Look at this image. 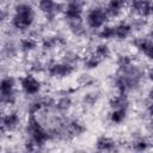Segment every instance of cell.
Here are the masks:
<instances>
[{"label": "cell", "instance_id": "f546056e", "mask_svg": "<svg viewBox=\"0 0 153 153\" xmlns=\"http://www.w3.org/2000/svg\"><path fill=\"white\" fill-rule=\"evenodd\" d=\"M148 37L153 41V25L151 26V29H149V32H148Z\"/></svg>", "mask_w": 153, "mask_h": 153}, {"label": "cell", "instance_id": "603a6c76", "mask_svg": "<svg viewBox=\"0 0 153 153\" xmlns=\"http://www.w3.org/2000/svg\"><path fill=\"white\" fill-rule=\"evenodd\" d=\"M151 141L145 136H137L131 141V147L135 151H146L149 148Z\"/></svg>", "mask_w": 153, "mask_h": 153}, {"label": "cell", "instance_id": "52a82bcc", "mask_svg": "<svg viewBox=\"0 0 153 153\" xmlns=\"http://www.w3.org/2000/svg\"><path fill=\"white\" fill-rule=\"evenodd\" d=\"M84 6H85L84 0H68L65 4V8L62 13L63 18L66 20L81 19L84 13Z\"/></svg>", "mask_w": 153, "mask_h": 153}, {"label": "cell", "instance_id": "7c38bea8", "mask_svg": "<svg viewBox=\"0 0 153 153\" xmlns=\"http://www.w3.org/2000/svg\"><path fill=\"white\" fill-rule=\"evenodd\" d=\"M133 44L140 54H142L146 59L153 61V41L149 37L148 38H136Z\"/></svg>", "mask_w": 153, "mask_h": 153}, {"label": "cell", "instance_id": "9c48e42d", "mask_svg": "<svg viewBox=\"0 0 153 153\" xmlns=\"http://www.w3.org/2000/svg\"><path fill=\"white\" fill-rule=\"evenodd\" d=\"M63 44H65V41L59 35H47V36L42 37L39 41L41 49L45 54H50V53L56 51Z\"/></svg>", "mask_w": 153, "mask_h": 153}, {"label": "cell", "instance_id": "8fae6325", "mask_svg": "<svg viewBox=\"0 0 153 153\" xmlns=\"http://www.w3.org/2000/svg\"><path fill=\"white\" fill-rule=\"evenodd\" d=\"M39 45V41L38 38L29 35V36H24L22 38H19L18 41V48L20 54L23 55H30L32 53H35L38 49Z\"/></svg>", "mask_w": 153, "mask_h": 153}, {"label": "cell", "instance_id": "30bf717a", "mask_svg": "<svg viewBox=\"0 0 153 153\" xmlns=\"http://www.w3.org/2000/svg\"><path fill=\"white\" fill-rule=\"evenodd\" d=\"M129 0H108L104 6L110 18H120L126 11H128Z\"/></svg>", "mask_w": 153, "mask_h": 153}, {"label": "cell", "instance_id": "83f0119b", "mask_svg": "<svg viewBox=\"0 0 153 153\" xmlns=\"http://www.w3.org/2000/svg\"><path fill=\"white\" fill-rule=\"evenodd\" d=\"M147 99L148 100H153V86L149 87V90L147 92Z\"/></svg>", "mask_w": 153, "mask_h": 153}, {"label": "cell", "instance_id": "cb8c5ba5", "mask_svg": "<svg viewBox=\"0 0 153 153\" xmlns=\"http://www.w3.org/2000/svg\"><path fill=\"white\" fill-rule=\"evenodd\" d=\"M134 62H135V61H134L133 56L129 55V54H124V53H122V54L117 55V57H116V66H117V68H124V67H128V66L133 65Z\"/></svg>", "mask_w": 153, "mask_h": 153}, {"label": "cell", "instance_id": "4fadbf2b", "mask_svg": "<svg viewBox=\"0 0 153 153\" xmlns=\"http://www.w3.org/2000/svg\"><path fill=\"white\" fill-rule=\"evenodd\" d=\"M67 130L69 134V137H75L80 136L86 131V126L85 123L79 120V118H73L67 122Z\"/></svg>", "mask_w": 153, "mask_h": 153}, {"label": "cell", "instance_id": "ac0fdd59", "mask_svg": "<svg viewBox=\"0 0 153 153\" xmlns=\"http://www.w3.org/2000/svg\"><path fill=\"white\" fill-rule=\"evenodd\" d=\"M81 62H82V66L88 69V71H92V69H96L99 67V65L102 63V60L93 53V51H88L86 53L82 59H81Z\"/></svg>", "mask_w": 153, "mask_h": 153}, {"label": "cell", "instance_id": "f1b7e54d", "mask_svg": "<svg viewBox=\"0 0 153 153\" xmlns=\"http://www.w3.org/2000/svg\"><path fill=\"white\" fill-rule=\"evenodd\" d=\"M148 1V5L151 7V18L153 17V0H147Z\"/></svg>", "mask_w": 153, "mask_h": 153}, {"label": "cell", "instance_id": "5bb4252c", "mask_svg": "<svg viewBox=\"0 0 153 153\" xmlns=\"http://www.w3.org/2000/svg\"><path fill=\"white\" fill-rule=\"evenodd\" d=\"M133 27L130 22H121L115 25V38L118 41H124L127 39L131 33H133Z\"/></svg>", "mask_w": 153, "mask_h": 153}, {"label": "cell", "instance_id": "484cf974", "mask_svg": "<svg viewBox=\"0 0 153 153\" xmlns=\"http://www.w3.org/2000/svg\"><path fill=\"white\" fill-rule=\"evenodd\" d=\"M146 112L151 118H153V100H148V104L146 105Z\"/></svg>", "mask_w": 153, "mask_h": 153}, {"label": "cell", "instance_id": "9a60e30c", "mask_svg": "<svg viewBox=\"0 0 153 153\" xmlns=\"http://www.w3.org/2000/svg\"><path fill=\"white\" fill-rule=\"evenodd\" d=\"M72 106H73V98L71 97L69 93L65 92L63 94H61V96L56 99L54 109H55L56 111H59V112L62 114V112H68Z\"/></svg>", "mask_w": 153, "mask_h": 153}, {"label": "cell", "instance_id": "7402d4cb", "mask_svg": "<svg viewBox=\"0 0 153 153\" xmlns=\"http://www.w3.org/2000/svg\"><path fill=\"white\" fill-rule=\"evenodd\" d=\"M98 99H99V92L98 91H90V92L84 94L82 104L86 108H92V106H94L97 104Z\"/></svg>", "mask_w": 153, "mask_h": 153}, {"label": "cell", "instance_id": "8992f818", "mask_svg": "<svg viewBox=\"0 0 153 153\" xmlns=\"http://www.w3.org/2000/svg\"><path fill=\"white\" fill-rule=\"evenodd\" d=\"M37 8L45 16L47 20L53 22L60 14L63 13L65 5L60 4L56 0H38L37 1Z\"/></svg>", "mask_w": 153, "mask_h": 153}, {"label": "cell", "instance_id": "2e32d148", "mask_svg": "<svg viewBox=\"0 0 153 153\" xmlns=\"http://www.w3.org/2000/svg\"><path fill=\"white\" fill-rule=\"evenodd\" d=\"M130 99L128 93H116L110 97L109 99V106L111 109H118V108H129Z\"/></svg>", "mask_w": 153, "mask_h": 153}, {"label": "cell", "instance_id": "d6986e66", "mask_svg": "<svg viewBox=\"0 0 153 153\" xmlns=\"http://www.w3.org/2000/svg\"><path fill=\"white\" fill-rule=\"evenodd\" d=\"M127 116H128V108L111 109V112L109 114V121L112 124H121L126 121Z\"/></svg>", "mask_w": 153, "mask_h": 153}, {"label": "cell", "instance_id": "ba28073f", "mask_svg": "<svg viewBox=\"0 0 153 153\" xmlns=\"http://www.w3.org/2000/svg\"><path fill=\"white\" fill-rule=\"evenodd\" d=\"M22 124V120L19 114L16 110H8L6 114L2 115V120H1V130L2 133L8 131L12 133L14 130H17Z\"/></svg>", "mask_w": 153, "mask_h": 153}, {"label": "cell", "instance_id": "6da1fadb", "mask_svg": "<svg viewBox=\"0 0 153 153\" xmlns=\"http://www.w3.org/2000/svg\"><path fill=\"white\" fill-rule=\"evenodd\" d=\"M36 18L35 8L27 2H20L14 6L13 14L11 16V27L17 31H27L32 27Z\"/></svg>", "mask_w": 153, "mask_h": 153}, {"label": "cell", "instance_id": "4316f807", "mask_svg": "<svg viewBox=\"0 0 153 153\" xmlns=\"http://www.w3.org/2000/svg\"><path fill=\"white\" fill-rule=\"evenodd\" d=\"M146 76L148 78V80L153 84V66H151L147 71H146Z\"/></svg>", "mask_w": 153, "mask_h": 153}, {"label": "cell", "instance_id": "e0dca14e", "mask_svg": "<svg viewBox=\"0 0 153 153\" xmlns=\"http://www.w3.org/2000/svg\"><path fill=\"white\" fill-rule=\"evenodd\" d=\"M117 142L106 135H102L96 140V148L98 151H115Z\"/></svg>", "mask_w": 153, "mask_h": 153}, {"label": "cell", "instance_id": "3957f363", "mask_svg": "<svg viewBox=\"0 0 153 153\" xmlns=\"http://www.w3.org/2000/svg\"><path fill=\"white\" fill-rule=\"evenodd\" d=\"M110 17L105 10V7L102 6H94L90 8L85 16V24L90 30L98 31L102 29L105 24H108Z\"/></svg>", "mask_w": 153, "mask_h": 153}, {"label": "cell", "instance_id": "44dd1931", "mask_svg": "<svg viewBox=\"0 0 153 153\" xmlns=\"http://www.w3.org/2000/svg\"><path fill=\"white\" fill-rule=\"evenodd\" d=\"M98 38H100L102 41H109V39H114L115 38V25L111 24H105L102 29H99L97 32Z\"/></svg>", "mask_w": 153, "mask_h": 153}, {"label": "cell", "instance_id": "5b68a950", "mask_svg": "<svg viewBox=\"0 0 153 153\" xmlns=\"http://www.w3.org/2000/svg\"><path fill=\"white\" fill-rule=\"evenodd\" d=\"M74 72H75V66H73L68 62H65L62 60H60V61L50 60L47 62V74L49 78L63 79V78L72 75Z\"/></svg>", "mask_w": 153, "mask_h": 153}, {"label": "cell", "instance_id": "7a4b0ae2", "mask_svg": "<svg viewBox=\"0 0 153 153\" xmlns=\"http://www.w3.org/2000/svg\"><path fill=\"white\" fill-rule=\"evenodd\" d=\"M17 80L12 75H5L1 79L0 84V96H1V104L4 106H12L18 100V92H17Z\"/></svg>", "mask_w": 153, "mask_h": 153}, {"label": "cell", "instance_id": "ffe728a7", "mask_svg": "<svg viewBox=\"0 0 153 153\" xmlns=\"http://www.w3.org/2000/svg\"><path fill=\"white\" fill-rule=\"evenodd\" d=\"M102 61L103 60H106L111 56V48L109 47V44H106L105 42H100V43H97L94 45V49L92 50Z\"/></svg>", "mask_w": 153, "mask_h": 153}, {"label": "cell", "instance_id": "277c9868", "mask_svg": "<svg viewBox=\"0 0 153 153\" xmlns=\"http://www.w3.org/2000/svg\"><path fill=\"white\" fill-rule=\"evenodd\" d=\"M18 84L20 86L22 92L25 96H30V97L38 96L43 87V82L38 78V75H36L31 72H27L24 75H22L18 79Z\"/></svg>", "mask_w": 153, "mask_h": 153}, {"label": "cell", "instance_id": "d4e9b609", "mask_svg": "<svg viewBox=\"0 0 153 153\" xmlns=\"http://www.w3.org/2000/svg\"><path fill=\"white\" fill-rule=\"evenodd\" d=\"M79 80H80V84L82 86H91L94 84V78L91 74H82Z\"/></svg>", "mask_w": 153, "mask_h": 153}]
</instances>
